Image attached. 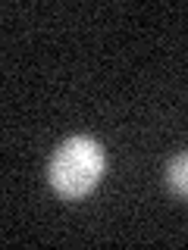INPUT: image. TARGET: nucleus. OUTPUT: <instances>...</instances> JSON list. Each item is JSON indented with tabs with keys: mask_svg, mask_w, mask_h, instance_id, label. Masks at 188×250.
<instances>
[{
	"mask_svg": "<svg viewBox=\"0 0 188 250\" xmlns=\"http://www.w3.org/2000/svg\"><path fill=\"white\" fill-rule=\"evenodd\" d=\"M104 169H107L104 147L88 135H72L53 150L47 178H50V188L60 197L78 200L88 197L97 188V182L104 178Z\"/></svg>",
	"mask_w": 188,
	"mask_h": 250,
	"instance_id": "1",
	"label": "nucleus"
},
{
	"mask_svg": "<svg viewBox=\"0 0 188 250\" xmlns=\"http://www.w3.org/2000/svg\"><path fill=\"white\" fill-rule=\"evenodd\" d=\"M166 185L176 197L188 200V153H179L166 163Z\"/></svg>",
	"mask_w": 188,
	"mask_h": 250,
	"instance_id": "2",
	"label": "nucleus"
}]
</instances>
